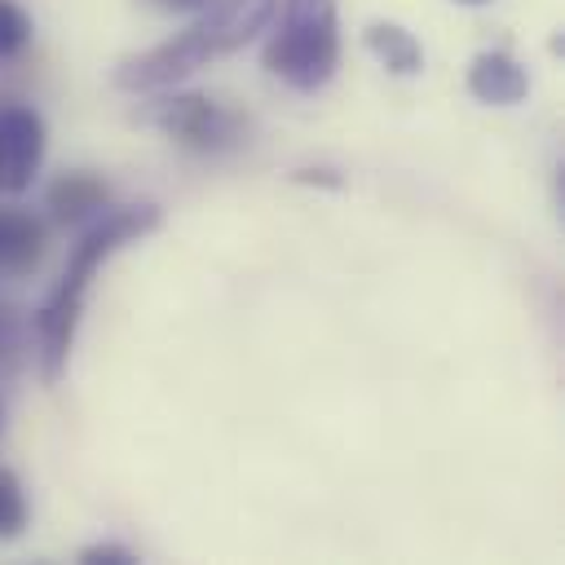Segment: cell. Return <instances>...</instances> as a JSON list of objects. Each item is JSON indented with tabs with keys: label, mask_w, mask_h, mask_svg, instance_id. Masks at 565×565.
I'll return each mask as SVG.
<instances>
[{
	"label": "cell",
	"mask_w": 565,
	"mask_h": 565,
	"mask_svg": "<svg viewBox=\"0 0 565 565\" xmlns=\"http://www.w3.org/2000/svg\"><path fill=\"white\" fill-rule=\"evenodd\" d=\"M159 203H128V207H110L97 221H88V230L79 234V243L66 256L62 278L53 282V291L44 296L40 313H35V344H40V375L49 384L62 380L71 344H75V327L84 313V296L88 282L97 278V269L124 252L128 243H141L150 230H159Z\"/></svg>",
	"instance_id": "obj_1"
},
{
	"label": "cell",
	"mask_w": 565,
	"mask_h": 565,
	"mask_svg": "<svg viewBox=\"0 0 565 565\" xmlns=\"http://www.w3.org/2000/svg\"><path fill=\"white\" fill-rule=\"evenodd\" d=\"M278 22L260 49V66L296 93H318L340 66L335 0H282Z\"/></svg>",
	"instance_id": "obj_2"
},
{
	"label": "cell",
	"mask_w": 565,
	"mask_h": 565,
	"mask_svg": "<svg viewBox=\"0 0 565 565\" xmlns=\"http://www.w3.org/2000/svg\"><path fill=\"white\" fill-rule=\"evenodd\" d=\"M141 124L159 128L163 137H172L177 146L185 150H199V154H216V150H230L238 137H243V124L238 115H230L221 102H212L207 93H168V97H150L141 110H137Z\"/></svg>",
	"instance_id": "obj_3"
},
{
	"label": "cell",
	"mask_w": 565,
	"mask_h": 565,
	"mask_svg": "<svg viewBox=\"0 0 565 565\" xmlns=\"http://www.w3.org/2000/svg\"><path fill=\"white\" fill-rule=\"evenodd\" d=\"M278 0H207L203 13L185 26V35L194 40L203 62H216L234 49H243L256 31H265L274 22Z\"/></svg>",
	"instance_id": "obj_4"
},
{
	"label": "cell",
	"mask_w": 565,
	"mask_h": 565,
	"mask_svg": "<svg viewBox=\"0 0 565 565\" xmlns=\"http://www.w3.org/2000/svg\"><path fill=\"white\" fill-rule=\"evenodd\" d=\"M44 163V119L26 102L0 97V194H22Z\"/></svg>",
	"instance_id": "obj_5"
},
{
	"label": "cell",
	"mask_w": 565,
	"mask_h": 565,
	"mask_svg": "<svg viewBox=\"0 0 565 565\" xmlns=\"http://www.w3.org/2000/svg\"><path fill=\"white\" fill-rule=\"evenodd\" d=\"M468 93L486 106H516L530 93V75L508 49H486L468 66Z\"/></svg>",
	"instance_id": "obj_6"
},
{
	"label": "cell",
	"mask_w": 565,
	"mask_h": 565,
	"mask_svg": "<svg viewBox=\"0 0 565 565\" xmlns=\"http://www.w3.org/2000/svg\"><path fill=\"white\" fill-rule=\"evenodd\" d=\"M44 221L26 207H0V278H26L44 260Z\"/></svg>",
	"instance_id": "obj_7"
},
{
	"label": "cell",
	"mask_w": 565,
	"mask_h": 565,
	"mask_svg": "<svg viewBox=\"0 0 565 565\" xmlns=\"http://www.w3.org/2000/svg\"><path fill=\"white\" fill-rule=\"evenodd\" d=\"M110 190L102 177L93 172H62L53 185H49V212L53 221L62 225H84V221H97L102 207H106Z\"/></svg>",
	"instance_id": "obj_8"
},
{
	"label": "cell",
	"mask_w": 565,
	"mask_h": 565,
	"mask_svg": "<svg viewBox=\"0 0 565 565\" xmlns=\"http://www.w3.org/2000/svg\"><path fill=\"white\" fill-rule=\"evenodd\" d=\"M362 44H366L371 57H375L384 71H393V75H419V71H424V49H419V40H415L406 26H397V22H371V26L362 31Z\"/></svg>",
	"instance_id": "obj_9"
},
{
	"label": "cell",
	"mask_w": 565,
	"mask_h": 565,
	"mask_svg": "<svg viewBox=\"0 0 565 565\" xmlns=\"http://www.w3.org/2000/svg\"><path fill=\"white\" fill-rule=\"evenodd\" d=\"M26 530V490L13 468H0V543Z\"/></svg>",
	"instance_id": "obj_10"
},
{
	"label": "cell",
	"mask_w": 565,
	"mask_h": 565,
	"mask_svg": "<svg viewBox=\"0 0 565 565\" xmlns=\"http://www.w3.org/2000/svg\"><path fill=\"white\" fill-rule=\"evenodd\" d=\"M31 44V13L18 0H0V66Z\"/></svg>",
	"instance_id": "obj_11"
},
{
	"label": "cell",
	"mask_w": 565,
	"mask_h": 565,
	"mask_svg": "<svg viewBox=\"0 0 565 565\" xmlns=\"http://www.w3.org/2000/svg\"><path fill=\"white\" fill-rule=\"evenodd\" d=\"M84 565H137V552L124 547V543H93L79 552Z\"/></svg>",
	"instance_id": "obj_12"
},
{
	"label": "cell",
	"mask_w": 565,
	"mask_h": 565,
	"mask_svg": "<svg viewBox=\"0 0 565 565\" xmlns=\"http://www.w3.org/2000/svg\"><path fill=\"white\" fill-rule=\"evenodd\" d=\"M154 4H163V9H203L207 0H154Z\"/></svg>",
	"instance_id": "obj_13"
},
{
	"label": "cell",
	"mask_w": 565,
	"mask_h": 565,
	"mask_svg": "<svg viewBox=\"0 0 565 565\" xmlns=\"http://www.w3.org/2000/svg\"><path fill=\"white\" fill-rule=\"evenodd\" d=\"M459 4H486V0H459Z\"/></svg>",
	"instance_id": "obj_14"
}]
</instances>
